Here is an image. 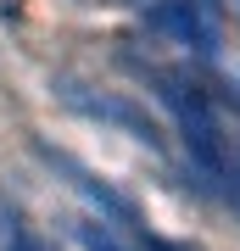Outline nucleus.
Returning a JSON list of instances; mask_svg holds the SVG:
<instances>
[{
  "instance_id": "1",
  "label": "nucleus",
  "mask_w": 240,
  "mask_h": 251,
  "mask_svg": "<svg viewBox=\"0 0 240 251\" xmlns=\"http://www.w3.org/2000/svg\"><path fill=\"white\" fill-rule=\"evenodd\" d=\"M162 100H168L173 117H179V134H185L190 168L201 173V184L240 206V151H235V140L223 134V117H218L213 100H207V90L168 73V78H162Z\"/></svg>"
},
{
  "instance_id": "2",
  "label": "nucleus",
  "mask_w": 240,
  "mask_h": 251,
  "mask_svg": "<svg viewBox=\"0 0 240 251\" xmlns=\"http://www.w3.org/2000/svg\"><path fill=\"white\" fill-rule=\"evenodd\" d=\"M73 106H84V112H95V117H112V123H123L134 128V140H145V145H162V134L151 128V117H140L134 106H123V100H107V95H84V90H67Z\"/></svg>"
},
{
  "instance_id": "3",
  "label": "nucleus",
  "mask_w": 240,
  "mask_h": 251,
  "mask_svg": "<svg viewBox=\"0 0 240 251\" xmlns=\"http://www.w3.org/2000/svg\"><path fill=\"white\" fill-rule=\"evenodd\" d=\"M6 251H51V246H45L39 234L28 229V224H23L17 212H11V218H6Z\"/></svg>"
},
{
  "instance_id": "4",
  "label": "nucleus",
  "mask_w": 240,
  "mask_h": 251,
  "mask_svg": "<svg viewBox=\"0 0 240 251\" xmlns=\"http://www.w3.org/2000/svg\"><path fill=\"white\" fill-rule=\"evenodd\" d=\"M84 246H89V251H117L112 234H101V229H89V224H84Z\"/></svg>"
},
{
  "instance_id": "5",
  "label": "nucleus",
  "mask_w": 240,
  "mask_h": 251,
  "mask_svg": "<svg viewBox=\"0 0 240 251\" xmlns=\"http://www.w3.org/2000/svg\"><path fill=\"white\" fill-rule=\"evenodd\" d=\"M201 6H207V11H223V0H201Z\"/></svg>"
}]
</instances>
